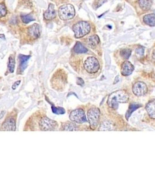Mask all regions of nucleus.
Instances as JSON below:
<instances>
[{
    "instance_id": "f257e3e1",
    "label": "nucleus",
    "mask_w": 155,
    "mask_h": 175,
    "mask_svg": "<svg viewBox=\"0 0 155 175\" xmlns=\"http://www.w3.org/2000/svg\"><path fill=\"white\" fill-rule=\"evenodd\" d=\"M129 95L124 90H119L113 92L108 98L107 105L114 110L118 107L120 103H126L128 101Z\"/></svg>"
},
{
    "instance_id": "f03ea898",
    "label": "nucleus",
    "mask_w": 155,
    "mask_h": 175,
    "mask_svg": "<svg viewBox=\"0 0 155 175\" xmlns=\"http://www.w3.org/2000/svg\"><path fill=\"white\" fill-rule=\"evenodd\" d=\"M77 38H80L88 35L91 30L90 24L85 21H80L75 24L72 27Z\"/></svg>"
},
{
    "instance_id": "7ed1b4c3",
    "label": "nucleus",
    "mask_w": 155,
    "mask_h": 175,
    "mask_svg": "<svg viewBox=\"0 0 155 175\" xmlns=\"http://www.w3.org/2000/svg\"><path fill=\"white\" fill-rule=\"evenodd\" d=\"M75 15L74 6L71 4H65L59 8L58 15L61 20H63L72 19Z\"/></svg>"
},
{
    "instance_id": "20e7f679",
    "label": "nucleus",
    "mask_w": 155,
    "mask_h": 175,
    "mask_svg": "<svg viewBox=\"0 0 155 175\" xmlns=\"http://www.w3.org/2000/svg\"><path fill=\"white\" fill-rule=\"evenodd\" d=\"M100 110L96 107L91 108L88 112V118L90 124L91 128L92 130L96 129L100 118Z\"/></svg>"
},
{
    "instance_id": "39448f33",
    "label": "nucleus",
    "mask_w": 155,
    "mask_h": 175,
    "mask_svg": "<svg viewBox=\"0 0 155 175\" xmlns=\"http://www.w3.org/2000/svg\"><path fill=\"white\" fill-rule=\"evenodd\" d=\"M84 68L87 72L91 74L96 73L99 70V62L94 57H89L84 62Z\"/></svg>"
},
{
    "instance_id": "423d86ee",
    "label": "nucleus",
    "mask_w": 155,
    "mask_h": 175,
    "mask_svg": "<svg viewBox=\"0 0 155 175\" xmlns=\"http://www.w3.org/2000/svg\"><path fill=\"white\" fill-rule=\"evenodd\" d=\"M40 128L42 131H52L57 126V123L48 117H43L40 121Z\"/></svg>"
},
{
    "instance_id": "0eeeda50",
    "label": "nucleus",
    "mask_w": 155,
    "mask_h": 175,
    "mask_svg": "<svg viewBox=\"0 0 155 175\" xmlns=\"http://www.w3.org/2000/svg\"><path fill=\"white\" fill-rule=\"evenodd\" d=\"M70 118L72 121L77 123H83L86 121L85 113L81 109H78L72 111L70 115Z\"/></svg>"
},
{
    "instance_id": "6e6552de",
    "label": "nucleus",
    "mask_w": 155,
    "mask_h": 175,
    "mask_svg": "<svg viewBox=\"0 0 155 175\" xmlns=\"http://www.w3.org/2000/svg\"><path fill=\"white\" fill-rule=\"evenodd\" d=\"M133 91L136 96L142 97L147 93L148 88L145 83L142 82H138L134 85Z\"/></svg>"
},
{
    "instance_id": "1a4fd4ad",
    "label": "nucleus",
    "mask_w": 155,
    "mask_h": 175,
    "mask_svg": "<svg viewBox=\"0 0 155 175\" xmlns=\"http://www.w3.org/2000/svg\"><path fill=\"white\" fill-rule=\"evenodd\" d=\"M134 70L133 65L128 61H125L122 65L121 74L124 76H128L131 75Z\"/></svg>"
},
{
    "instance_id": "9d476101",
    "label": "nucleus",
    "mask_w": 155,
    "mask_h": 175,
    "mask_svg": "<svg viewBox=\"0 0 155 175\" xmlns=\"http://www.w3.org/2000/svg\"><path fill=\"white\" fill-rule=\"evenodd\" d=\"M16 129L15 122L14 118H8L2 124L1 130L3 131H15Z\"/></svg>"
},
{
    "instance_id": "9b49d317",
    "label": "nucleus",
    "mask_w": 155,
    "mask_h": 175,
    "mask_svg": "<svg viewBox=\"0 0 155 175\" xmlns=\"http://www.w3.org/2000/svg\"><path fill=\"white\" fill-rule=\"evenodd\" d=\"M56 17V11L55 10L54 5L53 4H50L48 9L44 14V18L47 20H53Z\"/></svg>"
},
{
    "instance_id": "f8f14e48",
    "label": "nucleus",
    "mask_w": 155,
    "mask_h": 175,
    "mask_svg": "<svg viewBox=\"0 0 155 175\" xmlns=\"http://www.w3.org/2000/svg\"><path fill=\"white\" fill-rule=\"evenodd\" d=\"M28 33L32 38L34 39L38 38L40 35V26L38 23L33 24V25H32L29 28Z\"/></svg>"
},
{
    "instance_id": "ddd939ff",
    "label": "nucleus",
    "mask_w": 155,
    "mask_h": 175,
    "mask_svg": "<svg viewBox=\"0 0 155 175\" xmlns=\"http://www.w3.org/2000/svg\"><path fill=\"white\" fill-rule=\"evenodd\" d=\"M146 110L149 116L155 119V99L151 100L146 105Z\"/></svg>"
},
{
    "instance_id": "4468645a",
    "label": "nucleus",
    "mask_w": 155,
    "mask_h": 175,
    "mask_svg": "<svg viewBox=\"0 0 155 175\" xmlns=\"http://www.w3.org/2000/svg\"><path fill=\"white\" fill-rule=\"evenodd\" d=\"M30 56H25L20 54L19 56L20 60V68L21 72H23L27 67V62L30 58Z\"/></svg>"
},
{
    "instance_id": "2eb2a0df",
    "label": "nucleus",
    "mask_w": 155,
    "mask_h": 175,
    "mask_svg": "<svg viewBox=\"0 0 155 175\" xmlns=\"http://www.w3.org/2000/svg\"><path fill=\"white\" fill-rule=\"evenodd\" d=\"M100 42V39L97 35H93L87 39V44L91 48H95Z\"/></svg>"
},
{
    "instance_id": "dca6fc26",
    "label": "nucleus",
    "mask_w": 155,
    "mask_h": 175,
    "mask_svg": "<svg viewBox=\"0 0 155 175\" xmlns=\"http://www.w3.org/2000/svg\"><path fill=\"white\" fill-rule=\"evenodd\" d=\"M143 22L150 26H155V14H148L143 17Z\"/></svg>"
},
{
    "instance_id": "f3484780",
    "label": "nucleus",
    "mask_w": 155,
    "mask_h": 175,
    "mask_svg": "<svg viewBox=\"0 0 155 175\" xmlns=\"http://www.w3.org/2000/svg\"><path fill=\"white\" fill-rule=\"evenodd\" d=\"M140 7L144 11L149 10L152 4V0H138Z\"/></svg>"
},
{
    "instance_id": "a211bd4d",
    "label": "nucleus",
    "mask_w": 155,
    "mask_h": 175,
    "mask_svg": "<svg viewBox=\"0 0 155 175\" xmlns=\"http://www.w3.org/2000/svg\"><path fill=\"white\" fill-rule=\"evenodd\" d=\"M142 105H139V104H136V103H132L129 106V108H128V110H127V113H126V118L127 120H128L129 117L131 116V114L136 110L137 109H138L139 107H141Z\"/></svg>"
},
{
    "instance_id": "6ab92c4d",
    "label": "nucleus",
    "mask_w": 155,
    "mask_h": 175,
    "mask_svg": "<svg viewBox=\"0 0 155 175\" xmlns=\"http://www.w3.org/2000/svg\"><path fill=\"white\" fill-rule=\"evenodd\" d=\"M74 50L77 53H85L88 52V49L80 42H77L76 43Z\"/></svg>"
},
{
    "instance_id": "aec40b11",
    "label": "nucleus",
    "mask_w": 155,
    "mask_h": 175,
    "mask_svg": "<svg viewBox=\"0 0 155 175\" xmlns=\"http://www.w3.org/2000/svg\"><path fill=\"white\" fill-rule=\"evenodd\" d=\"M62 129L65 131H76L77 130L76 126L71 123L65 124Z\"/></svg>"
},
{
    "instance_id": "412c9836",
    "label": "nucleus",
    "mask_w": 155,
    "mask_h": 175,
    "mask_svg": "<svg viewBox=\"0 0 155 175\" xmlns=\"http://www.w3.org/2000/svg\"><path fill=\"white\" fill-rule=\"evenodd\" d=\"M113 129L112 125L109 123L108 121H104L103 122L100 128V130L103 131V130H111Z\"/></svg>"
},
{
    "instance_id": "4be33fe9",
    "label": "nucleus",
    "mask_w": 155,
    "mask_h": 175,
    "mask_svg": "<svg viewBox=\"0 0 155 175\" xmlns=\"http://www.w3.org/2000/svg\"><path fill=\"white\" fill-rule=\"evenodd\" d=\"M131 54V50L129 49H125L120 52L121 56L125 59H128Z\"/></svg>"
},
{
    "instance_id": "5701e85b",
    "label": "nucleus",
    "mask_w": 155,
    "mask_h": 175,
    "mask_svg": "<svg viewBox=\"0 0 155 175\" xmlns=\"http://www.w3.org/2000/svg\"><path fill=\"white\" fill-rule=\"evenodd\" d=\"M15 58L12 56H11L9 58V64H8V68L10 73H13L15 68Z\"/></svg>"
},
{
    "instance_id": "b1692460",
    "label": "nucleus",
    "mask_w": 155,
    "mask_h": 175,
    "mask_svg": "<svg viewBox=\"0 0 155 175\" xmlns=\"http://www.w3.org/2000/svg\"><path fill=\"white\" fill-rule=\"evenodd\" d=\"M51 109H52L53 112L55 114H57V115H62L65 113V109L62 107H54V106H52Z\"/></svg>"
},
{
    "instance_id": "393cba45",
    "label": "nucleus",
    "mask_w": 155,
    "mask_h": 175,
    "mask_svg": "<svg viewBox=\"0 0 155 175\" xmlns=\"http://www.w3.org/2000/svg\"><path fill=\"white\" fill-rule=\"evenodd\" d=\"M21 19L25 23H28L32 20H34L33 18L30 15H21Z\"/></svg>"
},
{
    "instance_id": "a878e982",
    "label": "nucleus",
    "mask_w": 155,
    "mask_h": 175,
    "mask_svg": "<svg viewBox=\"0 0 155 175\" xmlns=\"http://www.w3.org/2000/svg\"><path fill=\"white\" fill-rule=\"evenodd\" d=\"M7 13V8L5 4L3 3H1L0 4V18L5 17Z\"/></svg>"
},
{
    "instance_id": "bb28decb",
    "label": "nucleus",
    "mask_w": 155,
    "mask_h": 175,
    "mask_svg": "<svg viewBox=\"0 0 155 175\" xmlns=\"http://www.w3.org/2000/svg\"><path fill=\"white\" fill-rule=\"evenodd\" d=\"M143 52H144V49L142 48V47H139V48L137 49L136 50V53L138 54H139L140 56L143 55Z\"/></svg>"
},
{
    "instance_id": "cd10ccee",
    "label": "nucleus",
    "mask_w": 155,
    "mask_h": 175,
    "mask_svg": "<svg viewBox=\"0 0 155 175\" xmlns=\"http://www.w3.org/2000/svg\"><path fill=\"white\" fill-rule=\"evenodd\" d=\"M77 84L79 85L83 86L84 84V81H83V79L82 78H78L77 79Z\"/></svg>"
},
{
    "instance_id": "c85d7f7f",
    "label": "nucleus",
    "mask_w": 155,
    "mask_h": 175,
    "mask_svg": "<svg viewBox=\"0 0 155 175\" xmlns=\"http://www.w3.org/2000/svg\"><path fill=\"white\" fill-rule=\"evenodd\" d=\"M106 1V0H99V1H98V2H97V6L96 8H98V7H99L100 6H101V5L103 3H104Z\"/></svg>"
},
{
    "instance_id": "c756f323",
    "label": "nucleus",
    "mask_w": 155,
    "mask_h": 175,
    "mask_svg": "<svg viewBox=\"0 0 155 175\" xmlns=\"http://www.w3.org/2000/svg\"><path fill=\"white\" fill-rule=\"evenodd\" d=\"M20 82V81H17V82H16L15 83V84H14V85L12 86V89H15L17 88V86H18V85H19Z\"/></svg>"
},
{
    "instance_id": "7c9ffc66",
    "label": "nucleus",
    "mask_w": 155,
    "mask_h": 175,
    "mask_svg": "<svg viewBox=\"0 0 155 175\" xmlns=\"http://www.w3.org/2000/svg\"><path fill=\"white\" fill-rule=\"evenodd\" d=\"M152 57L155 60V50L154 52V53H153V54H152Z\"/></svg>"
}]
</instances>
